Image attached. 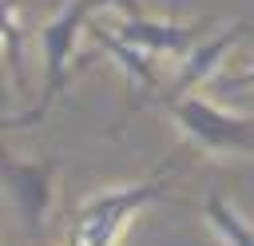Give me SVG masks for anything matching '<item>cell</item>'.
I'll list each match as a JSON object with an SVG mask.
<instances>
[{"instance_id":"1","label":"cell","mask_w":254,"mask_h":246,"mask_svg":"<svg viewBox=\"0 0 254 246\" xmlns=\"http://www.w3.org/2000/svg\"><path fill=\"white\" fill-rule=\"evenodd\" d=\"M175 167V159H167L151 179L143 183H127V186H107L99 194H91L79 210H75V226H71V238L75 246H115L123 238V230L131 226V218L147 206H155L163 194H167V171Z\"/></svg>"},{"instance_id":"2","label":"cell","mask_w":254,"mask_h":246,"mask_svg":"<svg viewBox=\"0 0 254 246\" xmlns=\"http://www.w3.org/2000/svg\"><path fill=\"white\" fill-rule=\"evenodd\" d=\"M99 8H115V0H67L44 28H40V56H44V91L32 103L28 115H8L4 127H32L48 115L52 99L67 87V71H71V56L79 44V32L95 20Z\"/></svg>"},{"instance_id":"3","label":"cell","mask_w":254,"mask_h":246,"mask_svg":"<svg viewBox=\"0 0 254 246\" xmlns=\"http://www.w3.org/2000/svg\"><path fill=\"white\" fill-rule=\"evenodd\" d=\"M179 135L194 147V151H210V155H254V123L218 107L214 99L190 91L179 95L175 103H167Z\"/></svg>"},{"instance_id":"4","label":"cell","mask_w":254,"mask_h":246,"mask_svg":"<svg viewBox=\"0 0 254 246\" xmlns=\"http://www.w3.org/2000/svg\"><path fill=\"white\" fill-rule=\"evenodd\" d=\"M4 190L28 230H44L56 202V159H4Z\"/></svg>"},{"instance_id":"5","label":"cell","mask_w":254,"mask_h":246,"mask_svg":"<svg viewBox=\"0 0 254 246\" xmlns=\"http://www.w3.org/2000/svg\"><path fill=\"white\" fill-rule=\"evenodd\" d=\"M254 28V8L246 12V16H238L234 24H226L218 36H210V40H198L187 56H183V63H179V71H175V79L159 91V103H175L179 95H190L194 87H202V83H210L214 75H218V63L226 60V52L246 36Z\"/></svg>"},{"instance_id":"6","label":"cell","mask_w":254,"mask_h":246,"mask_svg":"<svg viewBox=\"0 0 254 246\" xmlns=\"http://www.w3.org/2000/svg\"><path fill=\"white\" fill-rule=\"evenodd\" d=\"M123 40H131V44H139L143 52H151V56H187L210 28H214V20H198V24H179V20H155V16H119L115 24H111Z\"/></svg>"},{"instance_id":"7","label":"cell","mask_w":254,"mask_h":246,"mask_svg":"<svg viewBox=\"0 0 254 246\" xmlns=\"http://www.w3.org/2000/svg\"><path fill=\"white\" fill-rule=\"evenodd\" d=\"M87 32H91L95 48H99L103 56H111V60H115V67L123 71L127 91H131V107H135V103H143V99H151V95H159L163 75H159V67H155V56H151V52H143V48H139V44H131V40H123V36H119L115 28H107L103 20H91V24H87Z\"/></svg>"},{"instance_id":"8","label":"cell","mask_w":254,"mask_h":246,"mask_svg":"<svg viewBox=\"0 0 254 246\" xmlns=\"http://www.w3.org/2000/svg\"><path fill=\"white\" fill-rule=\"evenodd\" d=\"M198 210H202V222L210 226V234L222 246H254V222L242 210H234L218 190H206V198H202Z\"/></svg>"},{"instance_id":"9","label":"cell","mask_w":254,"mask_h":246,"mask_svg":"<svg viewBox=\"0 0 254 246\" xmlns=\"http://www.w3.org/2000/svg\"><path fill=\"white\" fill-rule=\"evenodd\" d=\"M24 24H20V8L16 0H4V56H8V67L16 79H24Z\"/></svg>"},{"instance_id":"10","label":"cell","mask_w":254,"mask_h":246,"mask_svg":"<svg viewBox=\"0 0 254 246\" xmlns=\"http://www.w3.org/2000/svg\"><path fill=\"white\" fill-rule=\"evenodd\" d=\"M210 87H214V95H238V91L254 87V63H246V67H238V71H222V75H214Z\"/></svg>"},{"instance_id":"11","label":"cell","mask_w":254,"mask_h":246,"mask_svg":"<svg viewBox=\"0 0 254 246\" xmlns=\"http://www.w3.org/2000/svg\"><path fill=\"white\" fill-rule=\"evenodd\" d=\"M115 8L119 12H127V16H139L143 8H139V0H115Z\"/></svg>"},{"instance_id":"12","label":"cell","mask_w":254,"mask_h":246,"mask_svg":"<svg viewBox=\"0 0 254 246\" xmlns=\"http://www.w3.org/2000/svg\"><path fill=\"white\" fill-rule=\"evenodd\" d=\"M175 12H179V0H171V16H175Z\"/></svg>"}]
</instances>
